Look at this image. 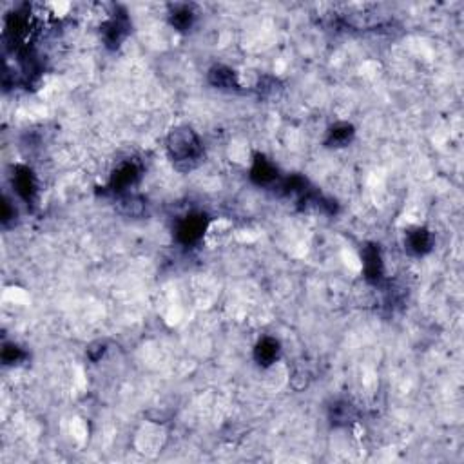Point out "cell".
<instances>
[{
	"label": "cell",
	"instance_id": "obj_14",
	"mask_svg": "<svg viewBox=\"0 0 464 464\" xmlns=\"http://www.w3.org/2000/svg\"><path fill=\"white\" fill-rule=\"evenodd\" d=\"M26 354L20 346L10 345V343H8V345H4V348H2V363H4V365H17V363H20Z\"/></svg>",
	"mask_w": 464,
	"mask_h": 464
},
{
	"label": "cell",
	"instance_id": "obj_10",
	"mask_svg": "<svg viewBox=\"0 0 464 464\" xmlns=\"http://www.w3.org/2000/svg\"><path fill=\"white\" fill-rule=\"evenodd\" d=\"M208 82L213 84L214 87H218V89H238V80H236V73L232 71L231 67L227 66H218L211 67V71H208Z\"/></svg>",
	"mask_w": 464,
	"mask_h": 464
},
{
	"label": "cell",
	"instance_id": "obj_9",
	"mask_svg": "<svg viewBox=\"0 0 464 464\" xmlns=\"http://www.w3.org/2000/svg\"><path fill=\"white\" fill-rule=\"evenodd\" d=\"M251 178L258 185H270L278 180V169L267 158L258 157L251 169Z\"/></svg>",
	"mask_w": 464,
	"mask_h": 464
},
{
	"label": "cell",
	"instance_id": "obj_1",
	"mask_svg": "<svg viewBox=\"0 0 464 464\" xmlns=\"http://www.w3.org/2000/svg\"><path fill=\"white\" fill-rule=\"evenodd\" d=\"M167 152L176 166L190 169L198 163V160H202L204 145L190 127H176L167 138Z\"/></svg>",
	"mask_w": 464,
	"mask_h": 464
},
{
	"label": "cell",
	"instance_id": "obj_3",
	"mask_svg": "<svg viewBox=\"0 0 464 464\" xmlns=\"http://www.w3.org/2000/svg\"><path fill=\"white\" fill-rule=\"evenodd\" d=\"M138 178H140V169L134 161H123L122 166L116 167V171L111 176V190L116 195H122L127 189H131L133 185H136Z\"/></svg>",
	"mask_w": 464,
	"mask_h": 464
},
{
	"label": "cell",
	"instance_id": "obj_12",
	"mask_svg": "<svg viewBox=\"0 0 464 464\" xmlns=\"http://www.w3.org/2000/svg\"><path fill=\"white\" fill-rule=\"evenodd\" d=\"M357 417L355 408L346 401H337L336 404H332L330 408V421L336 425V427H345V425H350Z\"/></svg>",
	"mask_w": 464,
	"mask_h": 464
},
{
	"label": "cell",
	"instance_id": "obj_8",
	"mask_svg": "<svg viewBox=\"0 0 464 464\" xmlns=\"http://www.w3.org/2000/svg\"><path fill=\"white\" fill-rule=\"evenodd\" d=\"M280 352H281L280 341L274 339V337L267 336L258 341L256 348H254V359H256L261 366H270L272 363L278 361Z\"/></svg>",
	"mask_w": 464,
	"mask_h": 464
},
{
	"label": "cell",
	"instance_id": "obj_15",
	"mask_svg": "<svg viewBox=\"0 0 464 464\" xmlns=\"http://www.w3.org/2000/svg\"><path fill=\"white\" fill-rule=\"evenodd\" d=\"M122 205V211L125 214H131V216H136V214L142 213L143 204L142 199H138L136 196H123V199L120 202Z\"/></svg>",
	"mask_w": 464,
	"mask_h": 464
},
{
	"label": "cell",
	"instance_id": "obj_4",
	"mask_svg": "<svg viewBox=\"0 0 464 464\" xmlns=\"http://www.w3.org/2000/svg\"><path fill=\"white\" fill-rule=\"evenodd\" d=\"M129 33V20L125 15H116L102 26V38L107 48H118Z\"/></svg>",
	"mask_w": 464,
	"mask_h": 464
},
{
	"label": "cell",
	"instance_id": "obj_11",
	"mask_svg": "<svg viewBox=\"0 0 464 464\" xmlns=\"http://www.w3.org/2000/svg\"><path fill=\"white\" fill-rule=\"evenodd\" d=\"M354 134H355L354 125H350V123L346 122L336 123V125H332L330 131H328L327 143L330 147H343L346 145V143H350Z\"/></svg>",
	"mask_w": 464,
	"mask_h": 464
},
{
	"label": "cell",
	"instance_id": "obj_16",
	"mask_svg": "<svg viewBox=\"0 0 464 464\" xmlns=\"http://www.w3.org/2000/svg\"><path fill=\"white\" fill-rule=\"evenodd\" d=\"M11 218H15V211H11V205L8 199H4V204H2V222L8 223Z\"/></svg>",
	"mask_w": 464,
	"mask_h": 464
},
{
	"label": "cell",
	"instance_id": "obj_5",
	"mask_svg": "<svg viewBox=\"0 0 464 464\" xmlns=\"http://www.w3.org/2000/svg\"><path fill=\"white\" fill-rule=\"evenodd\" d=\"M13 187L17 190V195L24 202H33L37 196V180H35L33 171L26 166L15 167L13 171Z\"/></svg>",
	"mask_w": 464,
	"mask_h": 464
},
{
	"label": "cell",
	"instance_id": "obj_2",
	"mask_svg": "<svg viewBox=\"0 0 464 464\" xmlns=\"http://www.w3.org/2000/svg\"><path fill=\"white\" fill-rule=\"evenodd\" d=\"M207 216L205 214H189L185 216L176 229V236L178 242L184 245H193V243L199 242V238L204 236L205 229H207Z\"/></svg>",
	"mask_w": 464,
	"mask_h": 464
},
{
	"label": "cell",
	"instance_id": "obj_7",
	"mask_svg": "<svg viewBox=\"0 0 464 464\" xmlns=\"http://www.w3.org/2000/svg\"><path fill=\"white\" fill-rule=\"evenodd\" d=\"M363 269H365L366 280L375 283L383 276V258L377 245H368L363 252Z\"/></svg>",
	"mask_w": 464,
	"mask_h": 464
},
{
	"label": "cell",
	"instance_id": "obj_13",
	"mask_svg": "<svg viewBox=\"0 0 464 464\" xmlns=\"http://www.w3.org/2000/svg\"><path fill=\"white\" fill-rule=\"evenodd\" d=\"M171 24L178 31H187L195 24V11L189 6H178L171 13Z\"/></svg>",
	"mask_w": 464,
	"mask_h": 464
},
{
	"label": "cell",
	"instance_id": "obj_6",
	"mask_svg": "<svg viewBox=\"0 0 464 464\" xmlns=\"http://www.w3.org/2000/svg\"><path fill=\"white\" fill-rule=\"evenodd\" d=\"M404 245H407L408 252H412L416 256H425L427 252L431 251L434 238H431V234L427 231V229L417 227L408 232L407 240H404Z\"/></svg>",
	"mask_w": 464,
	"mask_h": 464
}]
</instances>
